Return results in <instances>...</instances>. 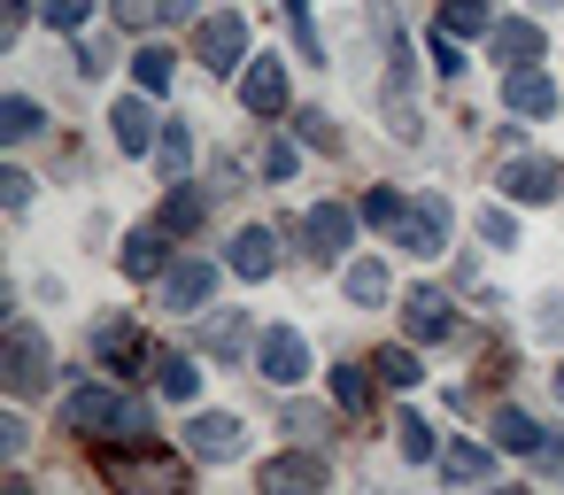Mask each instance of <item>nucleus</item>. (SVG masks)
Wrapping results in <instances>:
<instances>
[{
    "label": "nucleus",
    "instance_id": "46",
    "mask_svg": "<svg viewBox=\"0 0 564 495\" xmlns=\"http://www.w3.org/2000/svg\"><path fill=\"white\" fill-rule=\"evenodd\" d=\"M263 179H294V148H271L263 155Z\"/></svg>",
    "mask_w": 564,
    "mask_h": 495
},
{
    "label": "nucleus",
    "instance_id": "9",
    "mask_svg": "<svg viewBox=\"0 0 564 495\" xmlns=\"http://www.w3.org/2000/svg\"><path fill=\"white\" fill-rule=\"evenodd\" d=\"M240 47H248V17H240V9H225V17H202V32H194V55H202L209 71H232V63H240Z\"/></svg>",
    "mask_w": 564,
    "mask_h": 495
},
{
    "label": "nucleus",
    "instance_id": "7",
    "mask_svg": "<svg viewBox=\"0 0 564 495\" xmlns=\"http://www.w3.org/2000/svg\"><path fill=\"white\" fill-rule=\"evenodd\" d=\"M441 240H448V202H441V194L410 202L402 225H394V248H410V256H441Z\"/></svg>",
    "mask_w": 564,
    "mask_h": 495
},
{
    "label": "nucleus",
    "instance_id": "39",
    "mask_svg": "<svg viewBox=\"0 0 564 495\" xmlns=\"http://www.w3.org/2000/svg\"><path fill=\"white\" fill-rule=\"evenodd\" d=\"M294 132H302L310 148H325V155L340 148V132H333V117H294Z\"/></svg>",
    "mask_w": 564,
    "mask_h": 495
},
{
    "label": "nucleus",
    "instance_id": "16",
    "mask_svg": "<svg viewBox=\"0 0 564 495\" xmlns=\"http://www.w3.org/2000/svg\"><path fill=\"white\" fill-rule=\"evenodd\" d=\"M194 348L217 356V364H248V310H217V318H202Z\"/></svg>",
    "mask_w": 564,
    "mask_h": 495
},
{
    "label": "nucleus",
    "instance_id": "41",
    "mask_svg": "<svg viewBox=\"0 0 564 495\" xmlns=\"http://www.w3.org/2000/svg\"><path fill=\"white\" fill-rule=\"evenodd\" d=\"M533 325H541V333H549V341H564V294H549V302H541V310H533Z\"/></svg>",
    "mask_w": 564,
    "mask_h": 495
},
{
    "label": "nucleus",
    "instance_id": "21",
    "mask_svg": "<svg viewBox=\"0 0 564 495\" xmlns=\"http://www.w3.org/2000/svg\"><path fill=\"white\" fill-rule=\"evenodd\" d=\"M155 387H163L171 402H194V395H202V364H194V348H155Z\"/></svg>",
    "mask_w": 564,
    "mask_h": 495
},
{
    "label": "nucleus",
    "instance_id": "2",
    "mask_svg": "<svg viewBox=\"0 0 564 495\" xmlns=\"http://www.w3.org/2000/svg\"><path fill=\"white\" fill-rule=\"evenodd\" d=\"M0 372H9V395H40V387H47L55 356H47V333H40L32 318L9 325V356H0Z\"/></svg>",
    "mask_w": 564,
    "mask_h": 495
},
{
    "label": "nucleus",
    "instance_id": "27",
    "mask_svg": "<svg viewBox=\"0 0 564 495\" xmlns=\"http://www.w3.org/2000/svg\"><path fill=\"white\" fill-rule=\"evenodd\" d=\"M371 372H379V387H417V379H425L410 348H379V356H371Z\"/></svg>",
    "mask_w": 564,
    "mask_h": 495
},
{
    "label": "nucleus",
    "instance_id": "10",
    "mask_svg": "<svg viewBox=\"0 0 564 495\" xmlns=\"http://www.w3.org/2000/svg\"><path fill=\"white\" fill-rule=\"evenodd\" d=\"M186 449H194V456H209V464H232V456L248 449V433H240V418L202 410V418H186Z\"/></svg>",
    "mask_w": 564,
    "mask_h": 495
},
{
    "label": "nucleus",
    "instance_id": "36",
    "mask_svg": "<svg viewBox=\"0 0 564 495\" xmlns=\"http://www.w3.org/2000/svg\"><path fill=\"white\" fill-rule=\"evenodd\" d=\"M394 433H402V456H410V464H425V456H433V426H425V418H402Z\"/></svg>",
    "mask_w": 564,
    "mask_h": 495
},
{
    "label": "nucleus",
    "instance_id": "49",
    "mask_svg": "<svg viewBox=\"0 0 564 495\" xmlns=\"http://www.w3.org/2000/svg\"><path fill=\"white\" fill-rule=\"evenodd\" d=\"M9 495H32V487H24V480H17V487H9Z\"/></svg>",
    "mask_w": 564,
    "mask_h": 495
},
{
    "label": "nucleus",
    "instance_id": "42",
    "mask_svg": "<svg viewBox=\"0 0 564 495\" xmlns=\"http://www.w3.org/2000/svg\"><path fill=\"white\" fill-rule=\"evenodd\" d=\"M0 202L24 209V202H32V179H24V171H0Z\"/></svg>",
    "mask_w": 564,
    "mask_h": 495
},
{
    "label": "nucleus",
    "instance_id": "28",
    "mask_svg": "<svg viewBox=\"0 0 564 495\" xmlns=\"http://www.w3.org/2000/svg\"><path fill=\"white\" fill-rule=\"evenodd\" d=\"M32 132H40V101L9 94V101H0V140H32Z\"/></svg>",
    "mask_w": 564,
    "mask_h": 495
},
{
    "label": "nucleus",
    "instance_id": "38",
    "mask_svg": "<svg viewBox=\"0 0 564 495\" xmlns=\"http://www.w3.org/2000/svg\"><path fill=\"white\" fill-rule=\"evenodd\" d=\"M425 55H433V71H441V78H464V55H456V40H448V32H441V40H425Z\"/></svg>",
    "mask_w": 564,
    "mask_h": 495
},
{
    "label": "nucleus",
    "instance_id": "5",
    "mask_svg": "<svg viewBox=\"0 0 564 495\" xmlns=\"http://www.w3.org/2000/svg\"><path fill=\"white\" fill-rule=\"evenodd\" d=\"M94 356H101V372H140V364H155V348H148V333L140 325H124V318H101L94 325Z\"/></svg>",
    "mask_w": 564,
    "mask_h": 495
},
{
    "label": "nucleus",
    "instance_id": "45",
    "mask_svg": "<svg viewBox=\"0 0 564 495\" xmlns=\"http://www.w3.org/2000/svg\"><path fill=\"white\" fill-rule=\"evenodd\" d=\"M24 441H32V433H24V418H0V449H9V456H24Z\"/></svg>",
    "mask_w": 564,
    "mask_h": 495
},
{
    "label": "nucleus",
    "instance_id": "30",
    "mask_svg": "<svg viewBox=\"0 0 564 495\" xmlns=\"http://www.w3.org/2000/svg\"><path fill=\"white\" fill-rule=\"evenodd\" d=\"M340 287H348V302H387V271H379L371 256H364V263H348V279H340Z\"/></svg>",
    "mask_w": 564,
    "mask_h": 495
},
{
    "label": "nucleus",
    "instance_id": "22",
    "mask_svg": "<svg viewBox=\"0 0 564 495\" xmlns=\"http://www.w3.org/2000/svg\"><path fill=\"white\" fill-rule=\"evenodd\" d=\"M495 449H518V456H533V449H541V426H533L525 410H510V402H502V410H495Z\"/></svg>",
    "mask_w": 564,
    "mask_h": 495
},
{
    "label": "nucleus",
    "instance_id": "33",
    "mask_svg": "<svg viewBox=\"0 0 564 495\" xmlns=\"http://www.w3.org/2000/svg\"><path fill=\"white\" fill-rule=\"evenodd\" d=\"M333 402H340V410H364V402H371V379H364L356 364H340V372H333Z\"/></svg>",
    "mask_w": 564,
    "mask_h": 495
},
{
    "label": "nucleus",
    "instance_id": "37",
    "mask_svg": "<svg viewBox=\"0 0 564 495\" xmlns=\"http://www.w3.org/2000/svg\"><path fill=\"white\" fill-rule=\"evenodd\" d=\"M109 17H117L124 32H148V24H163V17H155V0H109Z\"/></svg>",
    "mask_w": 564,
    "mask_h": 495
},
{
    "label": "nucleus",
    "instance_id": "25",
    "mask_svg": "<svg viewBox=\"0 0 564 495\" xmlns=\"http://www.w3.org/2000/svg\"><path fill=\"white\" fill-rule=\"evenodd\" d=\"M487 464H495V456H487L479 441H448V449H441V480H456V487H464V480H479Z\"/></svg>",
    "mask_w": 564,
    "mask_h": 495
},
{
    "label": "nucleus",
    "instance_id": "15",
    "mask_svg": "<svg viewBox=\"0 0 564 495\" xmlns=\"http://www.w3.org/2000/svg\"><path fill=\"white\" fill-rule=\"evenodd\" d=\"M109 140L124 148V155H148L163 132H155V109H148V94H124L117 109H109Z\"/></svg>",
    "mask_w": 564,
    "mask_h": 495
},
{
    "label": "nucleus",
    "instance_id": "17",
    "mask_svg": "<svg viewBox=\"0 0 564 495\" xmlns=\"http://www.w3.org/2000/svg\"><path fill=\"white\" fill-rule=\"evenodd\" d=\"M487 55H495V63H510V71H533V63H541V32H533L525 17H495Z\"/></svg>",
    "mask_w": 564,
    "mask_h": 495
},
{
    "label": "nucleus",
    "instance_id": "47",
    "mask_svg": "<svg viewBox=\"0 0 564 495\" xmlns=\"http://www.w3.org/2000/svg\"><path fill=\"white\" fill-rule=\"evenodd\" d=\"M549 379H556V402H564V364H556V372H549Z\"/></svg>",
    "mask_w": 564,
    "mask_h": 495
},
{
    "label": "nucleus",
    "instance_id": "43",
    "mask_svg": "<svg viewBox=\"0 0 564 495\" xmlns=\"http://www.w3.org/2000/svg\"><path fill=\"white\" fill-rule=\"evenodd\" d=\"M24 9H32V0H0V40H17V32H24Z\"/></svg>",
    "mask_w": 564,
    "mask_h": 495
},
{
    "label": "nucleus",
    "instance_id": "50",
    "mask_svg": "<svg viewBox=\"0 0 564 495\" xmlns=\"http://www.w3.org/2000/svg\"><path fill=\"white\" fill-rule=\"evenodd\" d=\"M495 495H525V487H495Z\"/></svg>",
    "mask_w": 564,
    "mask_h": 495
},
{
    "label": "nucleus",
    "instance_id": "48",
    "mask_svg": "<svg viewBox=\"0 0 564 495\" xmlns=\"http://www.w3.org/2000/svg\"><path fill=\"white\" fill-rule=\"evenodd\" d=\"M533 9H541V17H549V9H564V0H533Z\"/></svg>",
    "mask_w": 564,
    "mask_h": 495
},
{
    "label": "nucleus",
    "instance_id": "12",
    "mask_svg": "<svg viewBox=\"0 0 564 495\" xmlns=\"http://www.w3.org/2000/svg\"><path fill=\"white\" fill-rule=\"evenodd\" d=\"M209 294H217V263L186 256V263L163 271V310H209Z\"/></svg>",
    "mask_w": 564,
    "mask_h": 495
},
{
    "label": "nucleus",
    "instance_id": "24",
    "mask_svg": "<svg viewBox=\"0 0 564 495\" xmlns=\"http://www.w3.org/2000/svg\"><path fill=\"white\" fill-rule=\"evenodd\" d=\"M402 209H410V202H402L394 186H371V194L356 202V217H364V225H379L387 240H394V225H402Z\"/></svg>",
    "mask_w": 564,
    "mask_h": 495
},
{
    "label": "nucleus",
    "instance_id": "23",
    "mask_svg": "<svg viewBox=\"0 0 564 495\" xmlns=\"http://www.w3.org/2000/svg\"><path fill=\"white\" fill-rule=\"evenodd\" d=\"M441 32H448V40L495 32V9H487V0H448V9H441Z\"/></svg>",
    "mask_w": 564,
    "mask_h": 495
},
{
    "label": "nucleus",
    "instance_id": "4",
    "mask_svg": "<svg viewBox=\"0 0 564 495\" xmlns=\"http://www.w3.org/2000/svg\"><path fill=\"white\" fill-rule=\"evenodd\" d=\"M256 372H263L271 387H302V379H310V341H302L294 325H271V333L256 341Z\"/></svg>",
    "mask_w": 564,
    "mask_h": 495
},
{
    "label": "nucleus",
    "instance_id": "18",
    "mask_svg": "<svg viewBox=\"0 0 564 495\" xmlns=\"http://www.w3.org/2000/svg\"><path fill=\"white\" fill-rule=\"evenodd\" d=\"M225 263H232L240 279H271V271H279V240H271L263 225H240V233H232V256H225Z\"/></svg>",
    "mask_w": 564,
    "mask_h": 495
},
{
    "label": "nucleus",
    "instance_id": "26",
    "mask_svg": "<svg viewBox=\"0 0 564 495\" xmlns=\"http://www.w3.org/2000/svg\"><path fill=\"white\" fill-rule=\"evenodd\" d=\"M171 71H178V55H171V47H140V55H132L140 94H163V86H171Z\"/></svg>",
    "mask_w": 564,
    "mask_h": 495
},
{
    "label": "nucleus",
    "instance_id": "31",
    "mask_svg": "<svg viewBox=\"0 0 564 495\" xmlns=\"http://www.w3.org/2000/svg\"><path fill=\"white\" fill-rule=\"evenodd\" d=\"M194 225H202V194H186V186H178V194L163 202V233H194Z\"/></svg>",
    "mask_w": 564,
    "mask_h": 495
},
{
    "label": "nucleus",
    "instance_id": "32",
    "mask_svg": "<svg viewBox=\"0 0 564 495\" xmlns=\"http://www.w3.org/2000/svg\"><path fill=\"white\" fill-rule=\"evenodd\" d=\"M479 240H487V248H518V217L487 202V209H479Z\"/></svg>",
    "mask_w": 564,
    "mask_h": 495
},
{
    "label": "nucleus",
    "instance_id": "29",
    "mask_svg": "<svg viewBox=\"0 0 564 495\" xmlns=\"http://www.w3.org/2000/svg\"><path fill=\"white\" fill-rule=\"evenodd\" d=\"M155 163L178 179V171L194 163V132H186V125H163V140H155Z\"/></svg>",
    "mask_w": 564,
    "mask_h": 495
},
{
    "label": "nucleus",
    "instance_id": "19",
    "mask_svg": "<svg viewBox=\"0 0 564 495\" xmlns=\"http://www.w3.org/2000/svg\"><path fill=\"white\" fill-rule=\"evenodd\" d=\"M171 240H178V233L140 225V233L124 240V271H132V279H163V271H171Z\"/></svg>",
    "mask_w": 564,
    "mask_h": 495
},
{
    "label": "nucleus",
    "instance_id": "35",
    "mask_svg": "<svg viewBox=\"0 0 564 495\" xmlns=\"http://www.w3.org/2000/svg\"><path fill=\"white\" fill-rule=\"evenodd\" d=\"M286 24H294V40L310 47V63H325V40H317V24H310V0H286Z\"/></svg>",
    "mask_w": 564,
    "mask_h": 495
},
{
    "label": "nucleus",
    "instance_id": "8",
    "mask_svg": "<svg viewBox=\"0 0 564 495\" xmlns=\"http://www.w3.org/2000/svg\"><path fill=\"white\" fill-rule=\"evenodd\" d=\"M117 410H124V387H78V395H63V426L70 433H109L117 441Z\"/></svg>",
    "mask_w": 564,
    "mask_h": 495
},
{
    "label": "nucleus",
    "instance_id": "40",
    "mask_svg": "<svg viewBox=\"0 0 564 495\" xmlns=\"http://www.w3.org/2000/svg\"><path fill=\"white\" fill-rule=\"evenodd\" d=\"M325 426H333V418H325V410H302V402H294V410H286V433H310V441H317V433H325Z\"/></svg>",
    "mask_w": 564,
    "mask_h": 495
},
{
    "label": "nucleus",
    "instance_id": "14",
    "mask_svg": "<svg viewBox=\"0 0 564 495\" xmlns=\"http://www.w3.org/2000/svg\"><path fill=\"white\" fill-rule=\"evenodd\" d=\"M240 101H248V117H286V63L256 55L248 78H240Z\"/></svg>",
    "mask_w": 564,
    "mask_h": 495
},
{
    "label": "nucleus",
    "instance_id": "11",
    "mask_svg": "<svg viewBox=\"0 0 564 495\" xmlns=\"http://www.w3.org/2000/svg\"><path fill=\"white\" fill-rule=\"evenodd\" d=\"M256 487H263V495H325V464H317L310 449H286V456L263 464Z\"/></svg>",
    "mask_w": 564,
    "mask_h": 495
},
{
    "label": "nucleus",
    "instance_id": "1",
    "mask_svg": "<svg viewBox=\"0 0 564 495\" xmlns=\"http://www.w3.org/2000/svg\"><path fill=\"white\" fill-rule=\"evenodd\" d=\"M109 480H117L124 495H186V464L163 456V449H148V441H124V449L109 456Z\"/></svg>",
    "mask_w": 564,
    "mask_h": 495
},
{
    "label": "nucleus",
    "instance_id": "13",
    "mask_svg": "<svg viewBox=\"0 0 564 495\" xmlns=\"http://www.w3.org/2000/svg\"><path fill=\"white\" fill-rule=\"evenodd\" d=\"M402 333H410V341H448V333H456V310H448V294H433V287H410V294H402Z\"/></svg>",
    "mask_w": 564,
    "mask_h": 495
},
{
    "label": "nucleus",
    "instance_id": "20",
    "mask_svg": "<svg viewBox=\"0 0 564 495\" xmlns=\"http://www.w3.org/2000/svg\"><path fill=\"white\" fill-rule=\"evenodd\" d=\"M502 101H510V117H556V78H541V71H510Z\"/></svg>",
    "mask_w": 564,
    "mask_h": 495
},
{
    "label": "nucleus",
    "instance_id": "6",
    "mask_svg": "<svg viewBox=\"0 0 564 495\" xmlns=\"http://www.w3.org/2000/svg\"><path fill=\"white\" fill-rule=\"evenodd\" d=\"M495 186H502L510 202H556V186H564V171H556V155H510Z\"/></svg>",
    "mask_w": 564,
    "mask_h": 495
},
{
    "label": "nucleus",
    "instance_id": "34",
    "mask_svg": "<svg viewBox=\"0 0 564 495\" xmlns=\"http://www.w3.org/2000/svg\"><path fill=\"white\" fill-rule=\"evenodd\" d=\"M40 24L47 32H78L86 24V0H40Z\"/></svg>",
    "mask_w": 564,
    "mask_h": 495
},
{
    "label": "nucleus",
    "instance_id": "3",
    "mask_svg": "<svg viewBox=\"0 0 564 495\" xmlns=\"http://www.w3.org/2000/svg\"><path fill=\"white\" fill-rule=\"evenodd\" d=\"M294 240H302V256H310V263H340V256H348V240H356V209L317 202V209H302Z\"/></svg>",
    "mask_w": 564,
    "mask_h": 495
},
{
    "label": "nucleus",
    "instance_id": "44",
    "mask_svg": "<svg viewBox=\"0 0 564 495\" xmlns=\"http://www.w3.org/2000/svg\"><path fill=\"white\" fill-rule=\"evenodd\" d=\"M155 17L163 24H186V17H202V0H155Z\"/></svg>",
    "mask_w": 564,
    "mask_h": 495
}]
</instances>
